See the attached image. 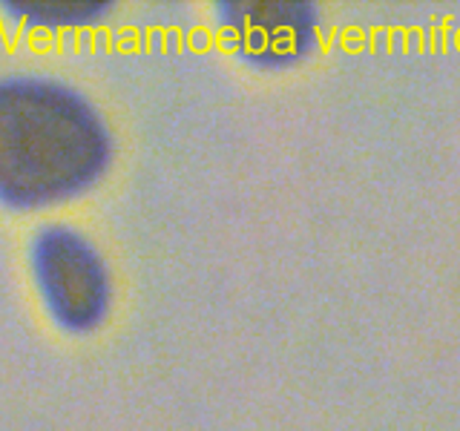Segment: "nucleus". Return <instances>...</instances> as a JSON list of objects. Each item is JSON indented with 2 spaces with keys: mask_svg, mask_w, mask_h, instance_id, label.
<instances>
[{
  "mask_svg": "<svg viewBox=\"0 0 460 431\" xmlns=\"http://www.w3.org/2000/svg\"><path fill=\"white\" fill-rule=\"evenodd\" d=\"M112 158L107 121L58 78H0V205L40 210L72 201Z\"/></svg>",
  "mask_w": 460,
  "mask_h": 431,
  "instance_id": "f257e3e1",
  "label": "nucleus"
},
{
  "mask_svg": "<svg viewBox=\"0 0 460 431\" xmlns=\"http://www.w3.org/2000/svg\"><path fill=\"white\" fill-rule=\"evenodd\" d=\"M29 265L52 322L90 334L110 313V270L93 242L66 224L40 227L29 242Z\"/></svg>",
  "mask_w": 460,
  "mask_h": 431,
  "instance_id": "f03ea898",
  "label": "nucleus"
},
{
  "mask_svg": "<svg viewBox=\"0 0 460 431\" xmlns=\"http://www.w3.org/2000/svg\"><path fill=\"white\" fill-rule=\"evenodd\" d=\"M216 18L242 61L256 66H285L299 61L314 43V9L305 4H256L222 0Z\"/></svg>",
  "mask_w": 460,
  "mask_h": 431,
  "instance_id": "7ed1b4c3",
  "label": "nucleus"
},
{
  "mask_svg": "<svg viewBox=\"0 0 460 431\" xmlns=\"http://www.w3.org/2000/svg\"><path fill=\"white\" fill-rule=\"evenodd\" d=\"M4 9L12 21L29 29H72L90 26L112 12V4L95 0V4H49V0H6Z\"/></svg>",
  "mask_w": 460,
  "mask_h": 431,
  "instance_id": "20e7f679",
  "label": "nucleus"
}]
</instances>
